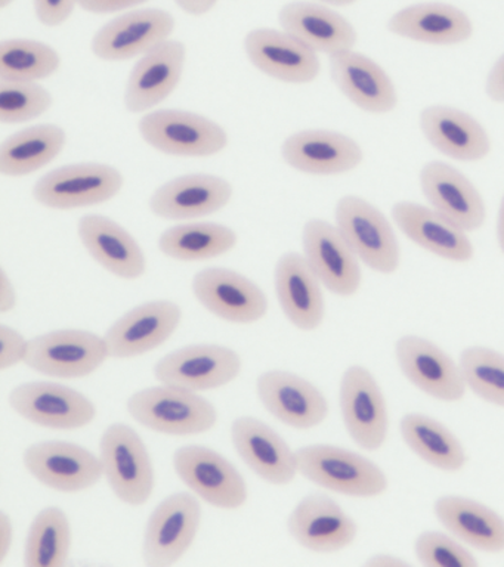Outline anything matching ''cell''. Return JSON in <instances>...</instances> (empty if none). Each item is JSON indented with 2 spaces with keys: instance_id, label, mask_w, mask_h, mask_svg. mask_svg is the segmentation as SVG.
<instances>
[{
  "instance_id": "obj_1",
  "label": "cell",
  "mask_w": 504,
  "mask_h": 567,
  "mask_svg": "<svg viewBox=\"0 0 504 567\" xmlns=\"http://www.w3.org/2000/svg\"><path fill=\"white\" fill-rule=\"evenodd\" d=\"M126 406L136 423L171 436L206 433L218 421V412L207 399L175 385L140 390L132 394Z\"/></svg>"
},
{
  "instance_id": "obj_2",
  "label": "cell",
  "mask_w": 504,
  "mask_h": 567,
  "mask_svg": "<svg viewBox=\"0 0 504 567\" xmlns=\"http://www.w3.org/2000/svg\"><path fill=\"white\" fill-rule=\"evenodd\" d=\"M299 473L316 485L352 498H376L388 489V477L373 461L331 445L300 447Z\"/></svg>"
},
{
  "instance_id": "obj_3",
  "label": "cell",
  "mask_w": 504,
  "mask_h": 567,
  "mask_svg": "<svg viewBox=\"0 0 504 567\" xmlns=\"http://www.w3.org/2000/svg\"><path fill=\"white\" fill-rule=\"evenodd\" d=\"M335 219L339 233L362 264L379 274L397 272L400 244L378 207L358 195H347L336 204Z\"/></svg>"
},
{
  "instance_id": "obj_4",
  "label": "cell",
  "mask_w": 504,
  "mask_h": 567,
  "mask_svg": "<svg viewBox=\"0 0 504 567\" xmlns=\"http://www.w3.org/2000/svg\"><path fill=\"white\" fill-rule=\"evenodd\" d=\"M104 476L114 495L123 503L140 507L152 498L154 468L147 446L127 424H113L100 441Z\"/></svg>"
},
{
  "instance_id": "obj_5",
  "label": "cell",
  "mask_w": 504,
  "mask_h": 567,
  "mask_svg": "<svg viewBox=\"0 0 504 567\" xmlns=\"http://www.w3.org/2000/svg\"><path fill=\"white\" fill-rule=\"evenodd\" d=\"M138 128L150 146L174 157H210L228 145L224 127L189 111H153L141 118Z\"/></svg>"
},
{
  "instance_id": "obj_6",
  "label": "cell",
  "mask_w": 504,
  "mask_h": 567,
  "mask_svg": "<svg viewBox=\"0 0 504 567\" xmlns=\"http://www.w3.org/2000/svg\"><path fill=\"white\" fill-rule=\"evenodd\" d=\"M122 186V173L109 164H68L41 177L33 197L48 208L72 210L107 203L121 193Z\"/></svg>"
},
{
  "instance_id": "obj_7",
  "label": "cell",
  "mask_w": 504,
  "mask_h": 567,
  "mask_svg": "<svg viewBox=\"0 0 504 567\" xmlns=\"http://www.w3.org/2000/svg\"><path fill=\"white\" fill-rule=\"evenodd\" d=\"M202 505L196 496L179 492L154 508L145 526L143 560L148 567H169L192 548L200 529Z\"/></svg>"
},
{
  "instance_id": "obj_8",
  "label": "cell",
  "mask_w": 504,
  "mask_h": 567,
  "mask_svg": "<svg viewBox=\"0 0 504 567\" xmlns=\"http://www.w3.org/2000/svg\"><path fill=\"white\" fill-rule=\"evenodd\" d=\"M110 358L104 337L85 330H59L30 340L25 363L55 379H83Z\"/></svg>"
},
{
  "instance_id": "obj_9",
  "label": "cell",
  "mask_w": 504,
  "mask_h": 567,
  "mask_svg": "<svg viewBox=\"0 0 504 567\" xmlns=\"http://www.w3.org/2000/svg\"><path fill=\"white\" fill-rule=\"evenodd\" d=\"M240 372V354L220 344L185 346L166 354L154 367V377L162 384L196 393L224 388Z\"/></svg>"
},
{
  "instance_id": "obj_10",
  "label": "cell",
  "mask_w": 504,
  "mask_h": 567,
  "mask_svg": "<svg viewBox=\"0 0 504 567\" xmlns=\"http://www.w3.org/2000/svg\"><path fill=\"white\" fill-rule=\"evenodd\" d=\"M174 468L198 498L216 508L238 509L246 504L245 478L227 458L210 447H179L174 454Z\"/></svg>"
},
{
  "instance_id": "obj_11",
  "label": "cell",
  "mask_w": 504,
  "mask_h": 567,
  "mask_svg": "<svg viewBox=\"0 0 504 567\" xmlns=\"http://www.w3.org/2000/svg\"><path fill=\"white\" fill-rule=\"evenodd\" d=\"M340 411L352 441L366 451L384 445L389 430L387 399L366 367L352 365L340 381Z\"/></svg>"
},
{
  "instance_id": "obj_12",
  "label": "cell",
  "mask_w": 504,
  "mask_h": 567,
  "mask_svg": "<svg viewBox=\"0 0 504 567\" xmlns=\"http://www.w3.org/2000/svg\"><path fill=\"white\" fill-rule=\"evenodd\" d=\"M10 405L30 423L54 430L86 427L96 416V408L85 394L50 381L19 385L10 393Z\"/></svg>"
},
{
  "instance_id": "obj_13",
  "label": "cell",
  "mask_w": 504,
  "mask_h": 567,
  "mask_svg": "<svg viewBox=\"0 0 504 567\" xmlns=\"http://www.w3.org/2000/svg\"><path fill=\"white\" fill-rule=\"evenodd\" d=\"M23 463L43 486L68 494L90 489L104 476L100 456L70 442L34 443L24 451Z\"/></svg>"
},
{
  "instance_id": "obj_14",
  "label": "cell",
  "mask_w": 504,
  "mask_h": 567,
  "mask_svg": "<svg viewBox=\"0 0 504 567\" xmlns=\"http://www.w3.org/2000/svg\"><path fill=\"white\" fill-rule=\"evenodd\" d=\"M395 358L405 379L442 402H459L467 385L462 368L431 340L404 336L397 341Z\"/></svg>"
},
{
  "instance_id": "obj_15",
  "label": "cell",
  "mask_w": 504,
  "mask_h": 567,
  "mask_svg": "<svg viewBox=\"0 0 504 567\" xmlns=\"http://www.w3.org/2000/svg\"><path fill=\"white\" fill-rule=\"evenodd\" d=\"M174 30L175 18L163 9L126 12L96 31L92 53L110 62L132 60L171 40Z\"/></svg>"
},
{
  "instance_id": "obj_16",
  "label": "cell",
  "mask_w": 504,
  "mask_h": 567,
  "mask_svg": "<svg viewBox=\"0 0 504 567\" xmlns=\"http://www.w3.org/2000/svg\"><path fill=\"white\" fill-rule=\"evenodd\" d=\"M302 246L305 259L322 287L339 297L357 295L362 282L360 259L344 241L338 226L321 219L307 221Z\"/></svg>"
},
{
  "instance_id": "obj_17",
  "label": "cell",
  "mask_w": 504,
  "mask_h": 567,
  "mask_svg": "<svg viewBox=\"0 0 504 567\" xmlns=\"http://www.w3.org/2000/svg\"><path fill=\"white\" fill-rule=\"evenodd\" d=\"M183 310L169 300L148 301L119 318L104 340L110 358L130 359L161 348L178 330Z\"/></svg>"
},
{
  "instance_id": "obj_18",
  "label": "cell",
  "mask_w": 504,
  "mask_h": 567,
  "mask_svg": "<svg viewBox=\"0 0 504 567\" xmlns=\"http://www.w3.org/2000/svg\"><path fill=\"white\" fill-rule=\"evenodd\" d=\"M196 299L215 317L233 323H254L268 312L260 287L236 270L207 268L193 278Z\"/></svg>"
},
{
  "instance_id": "obj_19",
  "label": "cell",
  "mask_w": 504,
  "mask_h": 567,
  "mask_svg": "<svg viewBox=\"0 0 504 567\" xmlns=\"http://www.w3.org/2000/svg\"><path fill=\"white\" fill-rule=\"evenodd\" d=\"M245 51L260 73L282 83L307 84L320 74L318 53L285 30H251L245 38Z\"/></svg>"
},
{
  "instance_id": "obj_20",
  "label": "cell",
  "mask_w": 504,
  "mask_h": 567,
  "mask_svg": "<svg viewBox=\"0 0 504 567\" xmlns=\"http://www.w3.org/2000/svg\"><path fill=\"white\" fill-rule=\"evenodd\" d=\"M287 530L300 547L313 553H336L357 538L358 526L335 499L311 494L290 513Z\"/></svg>"
},
{
  "instance_id": "obj_21",
  "label": "cell",
  "mask_w": 504,
  "mask_h": 567,
  "mask_svg": "<svg viewBox=\"0 0 504 567\" xmlns=\"http://www.w3.org/2000/svg\"><path fill=\"white\" fill-rule=\"evenodd\" d=\"M420 188L429 206L464 233H472L484 225V198L476 186L450 164H424L420 172Z\"/></svg>"
},
{
  "instance_id": "obj_22",
  "label": "cell",
  "mask_w": 504,
  "mask_h": 567,
  "mask_svg": "<svg viewBox=\"0 0 504 567\" xmlns=\"http://www.w3.org/2000/svg\"><path fill=\"white\" fill-rule=\"evenodd\" d=\"M256 392L277 420L294 429L317 427L329 415V402L321 390L291 372H264L256 381Z\"/></svg>"
},
{
  "instance_id": "obj_23",
  "label": "cell",
  "mask_w": 504,
  "mask_h": 567,
  "mask_svg": "<svg viewBox=\"0 0 504 567\" xmlns=\"http://www.w3.org/2000/svg\"><path fill=\"white\" fill-rule=\"evenodd\" d=\"M281 155L295 171L317 176L342 175L360 166L364 158L357 141L325 128L294 133L282 144Z\"/></svg>"
},
{
  "instance_id": "obj_24",
  "label": "cell",
  "mask_w": 504,
  "mask_h": 567,
  "mask_svg": "<svg viewBox=\"0 0 504 567\" xmlns=\"http://www.w3.org/2000/svg\"><path fill=\"white\" fill-rule=\"evenodd\" d=\"M232 441L246 465L271 485H289L299 473L296 452L264 421L240 416L232 425Z\"/></svg>"
},
{
  "instance_id": "obj_25",
  "label": "cell",
  "mask_w": 504,
  "mask_h": 567,
  "mask_svg": "<svg viewBox=\"0 0 504 567\" xmlns=\"http://www.w3.org/2000/svg\"><path fill=\"white\" fill-rule=\"evenodd\" d=\"M185 58L187 48L178 40H167L141 56L126 83L127 111L143 113L166 101L183 78Z\"/></svg>"
},
{
  "instance_id": "obj_26",
  "label": "cell",
  "mask_w": 504,
  "mask_h": 567,
  "mask_svg": "<svg viewBox=\"0 0 504 567\" xmlns=\"http://www.w3.org/2000/svg\"><path fill=\"white\" fill-rule=\"evenodd\" d=\"M330 74L339 91L367 113L395 110L398 93L387 71L360 52L349 49L330 56Z\"/></svg>"
},
{
  "instance_id": "obj_27",
  "label": "cell",
  "mask_w": 504,
  "mask_h": 567,
  "mask_svg": "<svg viewBox=\"0 0 504 567\" xmlns=\"http://www.w3.org/2000/svg\"><path fill=\"white\" fill-rule=\"evenodd\" d=\"M233 197V186L214 175L175 177L154 190L150 208L167 220L196 219L223 210Z\"/></svg>"
},
{
  "instance_id": "obj_28",
  "label": "cell",
  "mask_w": 504,
  "mask_h": 567,
  "mask_svg": "<svg viewBox=\"0 0 504 567\" xmlns=\"http://www.w3.org/2000/svg\"><path fill=\"white\" fill-rule=\"evenodd\" d=\"M277 299L282 313L300 331H313L326 317V301L320 279L299 252H286L278 259L276 272Z\"/></svg>"
},
{
  "instance_id": "obj_29",
  "label": "cell",
  "mask_w": 504,
  "mask_h": 567,
  "mask_svg": "<svg viewBox=\"0 0 504 567\" xmlns=\"http://www.w3.org/2000/svg\"><path fill=\"white\" fill-rule=\"evenodd\" d=\"M420 128L429 144L459 162H480L491 151L485 127L475 117L449 105L426 106L420 114Z\"/></svg>"
},
{
  "instance_id": "obj_30",
  "label": "cell",
  "mask_w": 504,
  "mask_h": 567,
  "mask_svg": "<svg viewBox=\"0 0 504 567\" xmlns=\"http://www.w3.org/2000/svg\"><path fill=\"white\" fill-rule=\"evenodd\" d=\"M79 238L92 259L110 274L123 279L143 277L147 269L143 248L117 221L101 215L79 220Z\"/></svg>"
},
{
  "instance_id": "obj_31",
  "label": "cell",
  "mask_w": 504,
  "mask_h": 567,
  "mask_svg": "<svg viewBox=\"0 0 504 567\" xmlns=\"http://www.w3.org/2000/svg\"><path fill=\"white\" fill-rule=\"evenodd\" d=\"M392 217L407 238L432 255L457 264L472 260L473 244L466 233L433 208L400 202L392 207Z\"/></svg>"
},
{
  "instance_id": "obj_32",
  "label": "cell",
  "mask_w": 504,
  "mask_h": 567,
  "mask_svg": "<svg viewBox=\"0 0 504 567\" xmlns=\"http://www.w3.org/2000/svg\"><path fill=\"white\" fill-rule=\"evenodd\" d=\"M388 29L414 42L453 47L472 38L471 18L462 9L442 2L411 4L393 13Z\"/></svg>"
},
{
  "instance_id": "obj_33",
  "label": "cell",
  "mask_w": 504,
  "mask_h": 567,
  "mask_svg": "<svg viewBox=\"0 0 504 567\" xmlns=\"http://www.w3.org/2000/svg\"><path fill=\"white\" fill-rule=\"evenodd\" d=\"M281 29L317 53L349 51L357 44V31L333 9L312 2H290L278 13Z\"/></svg>"
},
{
  "instance_id": "obj_34",
  "label": "cell",
  "mask_w": 504,
  "mask_h": 567,
  "mask_svg": "<svg viewBox=\"0 0 504 567\" xmlns=\"http://www.w3.org/2000/svg\"><path fill=\"white\" fill-rule=\"evenodd\" d=\"M441 525L469 547L484 553L504 551V518L475 499L441 496L433 505Z\"/></svg>"
},
{
  "instance_id": "obj_35",
  "label": "cell",
  "mask_w": 504,
  "mask_h": 567,
  "mask_svg": "<svg viewBox=\"0 0 504 567\" xmlns=\"http://www.w3.org/2000/svg\"><path fill=\"white\" fill-rule=\"evenodd\" d=\"M68 135L55 124H39L14 133L0 146V173L10 177L30 175L54 162Z\"/></svg>"
},
{
  "instance_id": "obj_36",
  "label": "cell",
  "mask_w": 504,
  "mask_h": 567,
  "mask_svg": "<svg viewBox=\"0 0 504 567\" xmlns=\"http://www.w3.org/2000/svg\"><path fill=\"white\" fill-rule=\"evenodd\" d=\"M400 430L405 445L432 467L454 473L466 465L462 442L432 416L411 412L402 416Z\"/></svg>"
},
{
  "instance_id": "obj_37",
  "label": "cell",
  "mask_w": 504,
  "mask_h": 567,
  "mask_svg": "<svg viewBox=\"0 0 504 567\" xmlns=\"http://www.w3.org/2000/svg\"><path fill=\"white\" fill-rule=\"evenodd\" d=\"M236 230L220 224H184L172 226L158 238L163 255L179 261L214 259L237 246Z\"/></svg>"
},
{
  "instance_id": "obj_38",
  "label": "cell",
  "mask_w": 504,
  "mask_h": 567,
  "mask_svg": "<svg viewBox=\"0 0 504 567\" xmlns=\"http://www.w3.org/2000/svg\"><path fill=\"white\" fill-rule=\"evenodd\" d=\"M72 548V527L59 507L43 508L30 525L24 545L25 567H64Z\"/></svg>"
},
{
  "instance_id": "obj_39",
  "label": "cell",
  "mask_w": 504,
  "mask_h": 567,
  "mask_svg": "<svg viewBox=\"0 0 504 567\" xmlns=\"http://www.w3.org/2000/svg\"><path fill=\"white\" fill-rule=\"evenodd\" d=\"M60 65V53L50 44L32 39L0 42V80L38 82L51 78Z\"/></svg>"
},
{
  "instance_id": "obj_40",
  "label": "cell",
  "mask_w": 504,
  "mask_h": 567,
  "mask_svg": "<svg viewBox=\"0 0 504 567\" xmlns=\"http://www.w3.org/2000/svg\"><path fill=\"white\" fill-rule=\"evenodd\" d=\"M459 363L467 389L485 402L504 408V354L472 346L463 350Z\"/></svg>"
},
{
  "instance_id": "obj_41",
  "label": "cell",
  "mask_w": 504,
  "mask_h": 567,
  "mask_svg": "<svg viewBox=\"0 0 504 567\" xmlns=\"http://www.w3.org/2000/svg\"><path fill=\"white\" fill-rule=\"evenodd\" d=\"M52 105L50 91L37 82L0 80V122L17 124L41 117Z\"/></svg>"
},
{
  "instance_id": "obj_42",
  "label": "cell",
  "mask_w": 504,
  "mask_h": 567,
  "mask_svg": "<svg viewBox=\"0 0 504 567\" xmlns=\"http://www.w3.org/2000/svg\"><path fill=\"white\" fill-rule=\"evenodd\" d=\"M415 557L426 567H477L476 558L457 540L438 530L423 532L415 539Z\"/></svg>"
},
{
  "instance_id": "obj_43",
  "label": "cell",
  "mask_w": 504,
  "mask_h": 567,
  "mask_svg": "<svg viewBox=\"0 0 504 567\" xmlns=\"http://www.w3.org/2000/svg\"><path fill=\"white\" fill-rule=\"evenodd\" d=\"M0 370L6 371L10 368L25 362L28 358L30 340H25L23 334L14 328L0 326Z\"/></svg>"
},
{
  "instance_id": "obj_44",
  "label": "cell",
  "mask_w": 504,
  "mask_h": 567,
  "mask_svg": "<svg viewBox=\"0 0 504 567\" xmlns=\"http://www.w3.org/2000/svg\"><path fill=\"white\" fill-rule=\"evenodd\" d=\"M79 0H33L38 20L47 27H59L72 17Z\"/></svg>"
},
{
  "instance_id": "obj_45",
  "label": "cell",
  "mask_w": 504,
  "mask_h": 567,
  "mask_svg": "<svg viewBox=\"0 0 504 567\" xmlns=\"http://www.w3.org/2000/svg\"><path fill=\"white\" fill-rule=\"evenodd\" d=\"M145 2L148 0H79V7L86 12L105 16V13L126 11Z\"/></svg>"
},
{
  "instance_id": "obj_46",
  "label": "cell",
  "mask_w": 504,
  "mask_h": 567,
  "mask_svg": "<svg viewBox=\"0 0 504 567\" xmlns=\"http://www.w3.org/2000/svg\"><path fill=\"white\" fill-rule=\"evenodd\" d=\"M486 95L500 104H504V53L495 61L486 78Z\"/></svg>"
},
{
  "instance_id": "obj_47",
  "label": "cell",
  "mask_w": 504,
  "mask_h": 567,
  "mask_svg": "<svg viewBox=\"0 0 504 567\" xmlns=\"http://www.w3.org/2000/svg\"><path fill=\"white\" fill-rule=\"evenodd\" d=\"M17 306V292L14 284L8 277L7 270H0V312L8 313Z\"/></svg>"
},
{
  "instance_id": "obj_48",
  "label": "cell",
  "mask_w": 504,
  "mask_h": 567,
  "mask_svg": "<svg viewBox=\"0 0 504 567\" xmlns=\"http://www.w3.org/2000/svg\"><path fill=\"white\" fill-rule=\"evenodd\" d=\"M14 540V527H12L11 518L7 513L0 514V565L6 563L8 554Z\"/></svg>"
},
{
  "instance_id": "obj_49",
  "label": "cell",
  "mask_w": 504,
  "mask_h": 567,
  "mask_svg": "<svg viewBox=\"0 0 504 567\" xmlns=\"http://www.w3.org/2000/svg\"><path fill=\"white\" fill-rule=\"evenodd\" d=\"M175 3L178 4L185 13L200 17L209 13L212 9L216 7V3H218V0H175Z\"/></svg>"
},
{
  "instance_id": "obj_50",
  "label": "cell",
  "mask_w": 504,
  "mask_h": 567,
  "mask_svg": "<svg viewBox=\"0 0 504 567\" xmlns=\"http://www.w3.org/2000/svg\"><path fill=\"white\" fill-rule=\"evenodd\" d=\"M367 567H409V563L401 560L392 554H378L366 561Z\"/></svg>"
},
{
  "instance_id": "obj_51",
  "label": "cell",
  "mask_w": 504,
  "mask_h": 567,
  "mask_svg": "<svg viewBox=\"0 0 504 567\" xmlns=\"http://www.w3.org/2000/svg\"><path fill=\"white\" fill-rule=\"evenodd\" d=\"M497 239L498 246L502 248L504 255V195L502 204H500L498 219H497Z\"/></svg>"
},
{
  "instance_id": "obj_52",
  "label": "cell",
  "mask_w": 504,
  "mask_h": 567,
  "mask_svg": "<svg viewBox=\"0 0 504 567\" xmlns=\"http://www.w3.org/2000/svg\"><path fill=\"white\" fill-rule=\"evenodd\" d=\"M318 2L333 4V7H348V4L356 3L357 0H318Z\"/></svg>"
},
{
  "instance_id": "obj_53",
  "label": "cell",
  "mask_w": 504,
  "mask_h": 567,
  "mask_svg": "<svg viewBox=\"0 0 504 567\" xmlns=\"http://www.w3.org/2000/svg\"><path fill=\"white\" fill-rule=\"evenodd\" d=\"M14 2H16V0H0V9H6Z\"/></svg>"
}]
</instances>
